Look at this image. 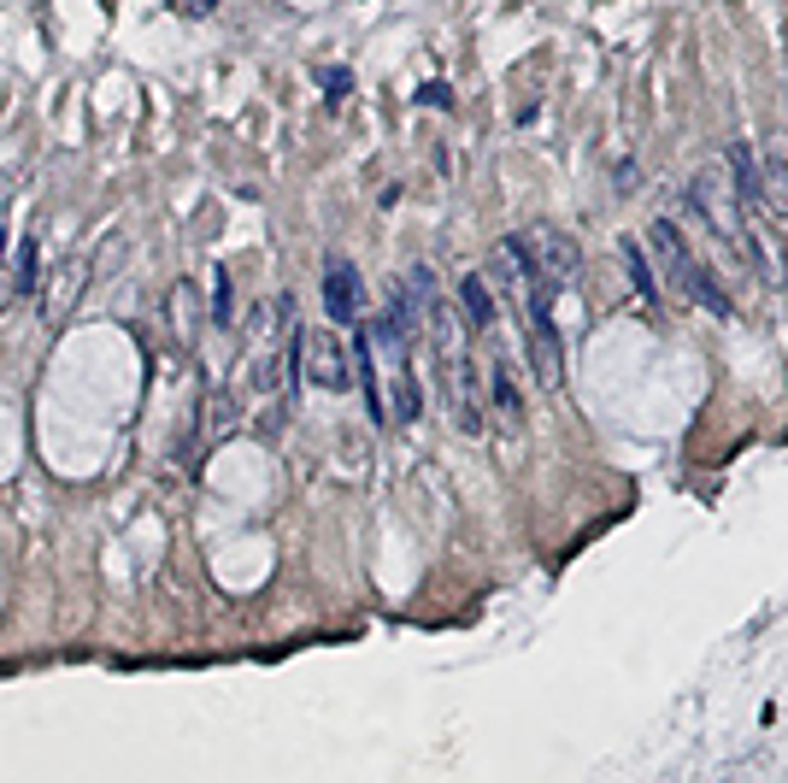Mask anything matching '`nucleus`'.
Returning a JSON list of instances; mask_svg holds the SVG:
<instances>
[{
	"instance_id": "obj_1",
	"label": "nucleus",
	"mask_w": 788,
	"mask_h": 783,
	"mask_svg": "<svg viewBox=\"0 0 788 783\" xmlns=\"http://www.w3.org/2000/svg\"><path fill=\"white\" fill-rule=\"evenodd\" d=\"M689 207L712 225V236H724V248L730 253H742L747 260V200L742 189H735V177H730V165H700V172L689 177Z\"/></svg>"
},
{
	"instance_id": "obj_2",
	"label": "nucleus",
	"mask_w": 788,
	"mask_h": 783,
	"mask_svg": "<svg viewBox=\"0 0 788 783\" xmlns=\"http://www.w3.org/2000/svg\"><path fill=\"white\" fill-rule=\"evenodd\" d=\"M654 248H659V260L671 265V278L682 283V295H694V301L707 306L712 318H730V313H735V306H730V295H724V289L712 283V271L694 260L689 236H682V230L671 225V218H654Z\"/></svg>"
},
{
	"instance_id": "obj_3",
	"label": "nucleus",
	"mask_w": 788,
	"mask_h": 783,
	"mask_svg": "<svg viewBox=\"0 0 788 783\" xmlns=\"http://www.w3.org/2000/svg\"><path fill=\"white\" fill-rule=\"evenodd\" d=\"M524 342H529V378L536 389H559L565 383V348L554 330V295L536 283L524 289Z\"/></svg>"
},
{
	"instance_id": "obj_4",
	"label": "nucleus",
	"mask_w": 788,
	"mask_h": 783,
	"mask_svg": "<svg viewBox=\"0 0 788 783\" xmlns=\"http://www.w3.org/2000/svg\"><path fill=\"white\" fill-rule=\"evenodd\" d=\"M524 253H529V265H536V283L547 289V295H565L577 278H582V248H577V236H565L554 225H536L524 236Z\"/></svg>"
},
{
	"instance_id": "obj_5",
	"label": "nucleus",
	"mask_w": 788,
	"mask_h": 783,
	"mask_svg": "<svg viewBox=\"0 0 788 783\" xmlns=\"http://www.w3.org/2000/svg\"><path fill=\"white\" fill-rule=\"evenodd\" d=\"M441 389H448V406H453V424H459V431H466V436H483L489 418H483V389H477L471 348L441 354Z\"/></svg>"
},
{
	"instance_id": "obj_6",
	"label": "nucleus",
	"mask_w": 788,
	"mask_h": 783,
	"mask_svg": "<svg viewBox=\"0 0 788 783\" xmlns=\"http://www.w3.org/2000/svg\"><path fill=\"white\" fill-rule=\"evenodd\" d=\"M300 371H306L318 389L341 395V389H348V378H353V360H348V348H341L336 330H300Z\"/></svg>"
},
{
	"instance_id": "obj_7",
	"label": "nucleus",
	"mask_w": 788,
	"mask_h": 783,
	"mask_svg": "<svg viewBox=\"0 0 788 783\" xmlns=\"http://www.w3.org/2000/svg\"><path fill=\"white\" fill-rule=\"evenodd\" d=\"M324 313H330V325H359V313H365V278L341 253L324 260Z\"/></svg>"
},
{
	"instance_id": "obj_8",
	"label": "nucleus",
	"mask_w": 788,
	"mask_h": 783,
	"mask_svg": "<svg viewBox=\"0 0 788 783\" xmlns=\"http://www.w3.org/2000/svg\"><path fill=\"white\" fill-rule=\"evenodd\" d=\"M83 289H89V265H83V260H65L54 278H47V289H42V318H47V325H59V318L77 313Z\"/></svg>"
},
{
	"instance_id": "obj_9",
	"label": "nucleus",
	"mask_w": 788,
	"mask_h": 783,
	"mask_svg": "<svg viewBox=\"0 0 788 783\" xmlns=\"http://www.w3.org/2000/svg\"><path fill=\"white\" fill-rule=\"evenodd\" d=\"M459 318H466L471 330H494V325H501V295H494V283L483 278V271L459 278Z\"/></svg>"
},
{
	"instance_id": "obj_10",
	"label": "nucleus",
	"mask_w": 788,
	"mask_h": 783,
	"mask_svg": "<svg viewBox=\"0 0 788 783\" xmlns=\"http://www.w3.org/2000/svg\"><path fill=\"white\" fill-rule=\"evenodd\" d=\"M171 336H177L183 348L200 342V289L195 283H171Z\"/></svg>"
},
{
	"instance_id": "obj_11",
	"label": "nucleus",
	"mask_w": 788,
	"mask_h": 783,
	"mask_svg": "<svg viewBox=\"0 0 788 783\" xmlns=\"http://www.w3.org/2000/svg\"><path fill=\"white\" fill-rule=\"evenodd\" d=\"M759 207L770 218H788V160L777 148L759 153Z\"/></svg>"
},
{
	"instance_id": "obj_12",
	"label": "nucleus",
	"mask_w": 788,
	"mask_h": 783,
	"mask_svg": "<svg viewBox=\"0 0 788 783\" xmlns=\"http://www.w3.org/2000/svg\"><path fill=\"white\" fill-rule=\"evenodd\" d=\"M236 418H242V406H236L225 389H212L207 401H200V413H195V436H207V442H225L236 431Z\"/></svg>"
},
{
	"instance_id": "obj_13",
	"label": "nucleus",
	"mask_w": 788,
	"mask_h": 783,
	"mask_svg": "<svg viewBox=\"0 0 788 783\" xmlns=\"http://www.w3.org/2000/svg\"><path fill=\"white\" fill-rule=\"evenodd\" d=\"M489 389H494V413H501V424H518L524 418V395H518V383H512V371H506V354H494L489 360Z\"/></svg>"
},
{
	"instance_id": "obj_14",
	"label": "nucleus",
	"mask_w": 788,
	"mask_h": 783,
	"mask_svg": "<svg viewBox=\"0 0 788 783\" xmlns=\"http://www.w3.org/2000/svg\"><path fill=\"white\" fill-rule=\"evenodd\" d=\"M388 366H394V395H388L394 413H388V418H394V424H413L418 406H424V401H418V383H413V360H388Z\"/></svg>"
},
{
	"instance_id": "obj_15",
	"label": "nucleus",
	"mask_w": 788,
	"mask_h": 783,
	"mask_svg": "<svg viewBox=\"0 0 788 783\" xmlns=\"http://www.w3.org/2000/svg\"><path fill=\"white\" fill-rule=\"evenodd\" d=\"M7 271H12V289H19V295H36V289H42V242H36V236H24Z\"/></svg>"
},
{
	"instance_id": "obj_16",
	"label": "nucleus",
	"mask_w": 788,
	"mask_h": 783,
	"mask_svg": "<svg viewBox=\"0 0 788 783\" xmlns=\"http://www.w3.org/2000/svg\"><path fill=\"white\" fill-rule=\"evenodd\" d=\"M619 253H624V271H630V283H636V295H642L647 306H654V301H659V283H654V265H647L642 242H630V236H624Z\"/></svg>"
},
{
	"instance_id": "obj_17",
	"label": "nucleus",
	"mask_w": 788,
	"mask_h": 783,
	"mask_svg": "<svg viewBox=\"0 0 788 783\" xmlns=\"http://www.w3.org/2000/svg\"><path fill=\"white\" fill-rule=\"evenodd\" d=\"M212 325H218V330L236 325V295H230V271H225V265L212 271Z\"/></svg>"
},
{
	"instance_id": "obj_18",
	"label": "nucleus",
	"mask_w": 788,
	"mask_h": 783,
	"mask_svg": "<svg viewBox=\"0 0 788 783\" xmlns=\"http://www.w3.org/2000/svg\"><path fill=\"white\" fill-rule=\"evenodd\" d=\"M318 89H324V100H341V95L353 89V72H348V65H324V72H318Z\"/></svg>"
},
{
	"instance_id": "obj_19",
	"label": "nucleus",
	"mask_w": 788,
	"mask_h": 783,
	"mask_svg": "<svg viewBox=\"0 0 788 783\" xmlns=\"http://www.w3.org/2000/svg\"><path fill=\"white\" fill-rule=\"evenodd\" d=\"M418 107H441V112H448V107H453V89H448V83H424V89H418Z\"/></svg>"
},
{
	"instance_id": "obj_20",
	"label": "nucleus",
	"mask_w": 788,
	"mask_h": 783,
	"mask_svg": "<svg viewBox=\"0 0 788 783\" xmlns=\"http://www.w3.org/2000/svg\"><path fill=\"white\" fill-rule=\"evenodd\" d=\"M612 172H619V177H612V183H619V195H630V189H636V183H642L636 160H619V165H612Z\"/></svg>"
},
{
	"instance_id": "obj_21",
	"label": "nucleus",
	"mask_w": 788,
	"mask_h": 783,
	"mask_svg": "<svg viewBox=\"0 0 788 783\" xmlns=\"http://www.w3.org/2000/svg\"><path fill=\"white\" fill-rule=\"evenodd\" d=\"M195 7H200V12H212V7H218V0H195Z\"/></svg>"
}]
</instances>
